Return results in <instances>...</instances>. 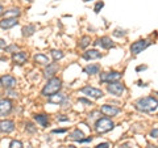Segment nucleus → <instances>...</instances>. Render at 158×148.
Returning <instances> with one entry per match:
<instances>
[{"label": "nucleus", "mask_w": 158, "mask_h": 148, "mask_svg": "<svg viewBox=\"0 0 158 148\" xmlns=\"http://www.w3.org/2000/svg\"><path fill=\"white\" fill-rule=\"evenodd\" d=\"M136 109L142 113H152L158 107V100L154 97H142L135 103Z\"/></svg>", "instance_id": "f257e3e1"}, {"label": "nucleus", "mask_w": 158, "mask_h": 148, "mask_svg": "<svg viewBox=\"0 0 158 148\" xmlns=\"http://www.w3.org/2000/svg\"><path fill=\"white\" fill-rule=\"evenodd\" d=\"M61 88H62L61 79L54 76V77H52V79H49L48 80V83L45 84V87L42 88L41 95L45 96V97H50L53 95H56V93H58L59 91H61Z\"/></svg>", "instance_id": "f03ea898"}, {"label": "nucleus", "mask_w": 158, "mask_h": 148, "mask_svg": "<svg viewBox=\"0 0 158 148\" xmlns=\"http://www.w3.org/2000/svg\"><path fill=\"white\" fill-rule=\"evenodd\" d=\"M113 127H115V123H113V121L108 117L99 118V119L95 122V131L98 134H106V132L111 131Z\"/></svg>", "instance_id": "7ed1b4c3"}, {"label": "nucleus", "mask_w": 158, "mask_h": 148, "mask_svg": "<svg viewBox=\"0 0 158 148\" xmlns=\"http://www.w3.org/2000/svg\"><path fill=\"white\" fill-rule=\"evenodd\" d=\"M107 91H108V93H111L112 96L121 97L123 93L125 92V85L120 81H112V83H108Z\"/></svg>", "instance_id": "20e7f679"}, {"label": "nucleus", "mask_w": 158, "mask_h": 148, "mask_svg": "<svg viewBox=\"0 0 158 148\" xmlns=\"http://www.w3.org/2000/svg\"><path fill=\"white\" fill-rule=\"evenodd\" d=\"M149 45H150V42L148 41V39H138V41L133 42L131 45V53L133 55H138V54L144 51Z\"/></svg>", "instance_id": "39448f33"}, {"label": "nucleus", "mask_w": 158, "mask_h": 148, "mask_svg": "<svg viewBox=\"0 0 158 148\" xmlns=\"http://www.w3.org/2000/svg\"><path fill=\"white\" fill-rule=\"evenodd\" d=\"M121 79V73L117 71H108L100 73V81L102 83H112V81H118Z\"/></svg>", "instance_id": "423d86ee"}, {"label": "nucleus", "mask_w": 158, "mask_h": 148, "mask_svg": "<svg viewBox=\"0 0 158 148\" xmlns=\"http://www.w3.org/2000/svg\"><path fill=\"white\" fill-rule=\"evenodd\" d=\"M81 93H83L85 96L90 97V98H100L103 97V92L100 89H98V88H94V87H83L81 89Z\"/></svg>", "instance_id": "0eeeda50"}, {"label": "nucleus", "mask_w": 158, "mask_h": 148, "mask_svg": "<svg viewBox=\"0 0 158 148\" xmlns=\"http://www.w3.org/2000/svg\"><path fill=\"white\" fill-rule=\"evenodd\" d=\"M12 101L9 98H2L0 100V117H4V115H8L9 113L12 111Z\"/></svg>", "instance_id": "6e6552de"}, {"label": "nucleus", "mask_w": 158, "mask_h": 148, "mask_svg": "<svg viewBox=\"0 0 158 148\" xmlns=\"http://www.w3.org/2000/svg\"><path fill=\"white\" fill-rule=\"evenodd\" d=\"M0 80H2V87H4L6 89H13L17 84V80L11 75H4L0 77Z\"/></svg>", "instance_id": "1a4fd4ad"}, {"label": "nucleus", "mask_w": 158, "mask_h": 148, "mask_svg": "<svg viewBox=\"0 0 158 148\" xmlns=\"http://www.w3.org/2000/svg\"><path fill=\"white\" fill-rule=\"evenodd\" d=\"M12 60H13L15 64L21 66V64H24V63H27V60H28V54L25 51L13 53L12 54Z\"/></svg>", "instance_id": "9d476101"}, {"label": "nucleus", "mask_w": 158, "mask_h": 148, "mask_svg": "<svg viewBox=\"0 0 158 148\" xmlns=\"http://www.w3.org/2000/svg\"><path fill=\"white\" fill-rule=\"evenodd\" d=\"M95 45L96 46H102L103 49H106V50H110V49L115 47V42H113L110 37H102V38L96 39Z\"/></svg>", "instance_id": "9b49d317"}, {"label": "nucleus", "mask_w": 158, "mask_h": 148, "mask_svg": "<svg viewBox=\"0 0 158 148\" xmlns=\"http://www.w3.org/2000/svg\"><path fill=\"white\" fill-rule=\"evenodd\" d=\"M19 24V20L16 17H4L2 21H0V28L7 30V29H11L13 26H16Z\"/></svg>", "instance_id": "f8f14e48"}, {"label": "nucleus", "mask_w": 158, "mask_h": 148, "mask_svg": "<svg viewBox=\"0 0 158 148\" xmlns=\"http://www.w3.org/2000/svg\"><path fill=\"white\" fill-rule=\"evenodd\" d=\"M100 111L104 115H107V117H116L118 113H120V109H118V107L112 106V105H103L100 107Z\"/></svg>", "instance_id": "ddd939ff"}, {"label": "nucleus", "mask_w": 158, "mask_h": 148, "mask_svg": "<svg viewBox=\"0 0 158 148\" xmlns=\"http://www.w3.org/2000/svg\"><path fill=\"white\" fill-rule=\"evenodd\" d=\"M58 64L57 63H49V64L46 66V68L44 70V76H45L46 79H52L56 76V73L58 71Z\"/></svg>", "instance_id": "4468645a"}, {"label": "nucleus", "mask_w": 158, "mask_h": 148, "mask_svg": "<svg viewBox=\"0 0 158 148\" xmlns=\"http://www.w3.org/2000/svg\"><path fill=\"white\" fill-rule=\"evenodd\" d=\"M15 130V122L13 121H9V119H6V121H2L0 122V131L4 132V134H9Z\"/></svg>", "instance_id": "2eb2a0df"}, {"label": "nucleus", "mask_w": 158, "mask_h": 148, "mask_svg": "<svg viewBox=\"0 0 158 148\" xmlns=\"http://www.w3.org/2000/svg\"><path fill=\"white\" fill-rule=\"evenodd\" d=\"M99 58H102V54L98 50H95V49L83 53V59H86V60H94V59H99Z\"/></svg>", "instance_id": "dca6fc26"}, {"label": "nucleus", "mask_w": 158, "mask_h": 148, "mask_svg": "<svg viewBox=\"0 0 158 148\" xmlns=\"http://www.w3.org/2000/svg\"><path fill=\"white\" fill-rule=\"evenodd\" d=\"M34 62L38 63V64H41V66H48L49 63H50V59H49L48 55H45V54H36L34 55Z\"/></svg>", "instance_id": "f3484780"}, {"label": "nucleus", "mask_w": 158, "mask_h": 148, "mask_svg": "<svg viewBox=\"0 0 158 148\" xmlns=\"http://www.w3.org/2000/svg\"><path fill=\"white\" fill-rule=\"evenodd\" d=\"M33 118H34V121L42 127H46L49 125V117L46 114H34Z\"/></svg>", "instance_id": "a211bd4d"}, {"label": "nucleus", "mask_w": 158, "mask_h": 148, "mask_svg": "<svg viewBox=\"0 0 158 148\" xmlns=\"http://www.w3.org/2000/svg\"><path fill=\"white\" fill-rule=\"evenodd\" d=\"M65 100H66L65 95H62V93H59V92L49 97V102H50V103H57V105H61V103Z\"/></svg>", "instance_id": "6ab92c4d"}, {"label": "nucleus", "mask_w": 158, "mask_h": 148, "mask_svg": "<svg viewBox=\"0 0 158 148\" xmlns=\"http://www.w3.org/2000/svg\"><path fill=\"white\" fill-rule=\"evenodd\" d=\"M85 71L87 75H96V73L100 72V66L99 64H88L85 67Z\"/></svg>", "instance_id": "aec40b11"}, {"label": "nucleus", "mask_w": 158, "mask_h": 148, "mask_svg": "<svg viewBox=\"0 0 158 148\" xmlns=\"http://www.w3.org/2000/svg\"><path fill=\"white\" fill-rule=\"evenodd\" d=\"M36 30H37L36 26H34L33 24H29V25H25L23 28V36L24 37H31V36H33Z\"/></svg>", "instance_id": "412c9836"}, {"label": "nucleus", "mask_w": 158, "mask_h": 148, "mask_svg": "<svg viewBox=\"0 0 158 148\" xmlns=\"http://www.w3.org/2000/svg\"><path fill=\"white\" fill-rule=\"evenodd\" d=\"M83 136L85 135H83V132L81 130H74L71 134L69 135V138H70L71 140H77V142H81L83 139Z\"/></svg>", "instance_id": "4be33fe9"}, {"label": "nucleus", "mask_w": 158, "mask_h": 148, "mask_svg": "<svg viewBox=\"0 0 158 148\" xmlns=\"http://www.w3.org/2000/svg\"><path fill=\"white\" fill-rule=\"evenodd\" d=\"M4 14H6V17H16V18H19L20 14H21V11H20L19 8H12V9H9V11L4 12Z\"/></svg>", "instance_id": "5701e85b"}, {"label": "nucleus", "mask_w": 158, "mask_h": 148, "mask_svg": "<svg viewBox=\"0 0 158 148\" xmlns=\"http://www.w3.org/2000/svg\"><path fill=\"white\" fill-rule=\"evenodd\" d=\"M50 55L54 59V62H57V60H59V59L63 58V53L61 50H57V49H53V50L50 51Z\"/></svg>", "instance_id": "b1692460"}, {"label": "nucleus", "mask_w": 158, "mask_h": 148, "mask_svg": "<svg viewBox=\"0 0 158 148\" xmlns=\"http://www.w3.org/2000/svg\"><path fill=\"white\" fill-rule=\"evenodd\" d=\"M90 43H91V38L88 37V36H85V37L81 38V42H79V47H81V49H86L87 46H90Z\"/></svg>", "instance_id": "393cba45"}, {"label": "nucleus", "mask_w": 158, "mask_h": 148, "mask_svg": "<svg viewBox=\"0 0 158 148\" xmlns=\"http://www.w3.org/2000/svg\"><path fill=\"white\" fill-rule=\"evenodd\" d=\"M9 148H24L23 147V143L19 142V140H12L11 144H9Z\"/></svg>", "instance_id": "a878e982"}, {"label": "nucleus", "mask_w": 158, "mask_h": 148, "mask_svg": "<svg viewBox=\"0 0 158 148\" xmlns=\"http://www.w3.org/2000/svg\"><path fill=\"white\" fill-rule=\"evenodd\" d=\"M113 36H115V37H125L127 32L123 30V29H116V30L113 32Z\"/></svg>", "instance_id": "bb28decb"}, {"label": "nucleus", "mask_w": 158, "mask_h": 148, "mask_svg": "<svg viewBox=\"0 0 158 148\" xmlns=\"http://www.w3.org/2000/svg\"><path fill=\"white\" fill-rule=\"evenodd\" d=\"M25 130L29 131V132H36L37 131V129H36V127H33V125H32L31 122H28L27 125H25Z\"/></svg>", "instance_id": "cd10ccee"}, {"label": "nucleus", "mask_w": 158, "mask_h": 148, "mask_svg": "<svg viewBox=\"0 0 158 148\" xmlns=\"http://www.w3.org/2000/svg\"><path fill=\"white\" fill-rule=\"evenodd\" d=\"M103 7H104V3H103V2H99V3H96V6H95V8H94V11H95L96 13H99Z\"/></svg>", "instance_id": "c85d7f7f"}, {"label": "nucleus", "mask_w": 158, "mask_h": 148, "mask_svg": "<svg viewBox=\"0 0 158 148\" xmlns=\"http://www.w3.org/2000/svg\"><path fill=\"white\" fill-rule=\"evenodd\" d=\"M17 49H19L17 45H11V46H7V47H6V51H7V53H12V51L16 53Z\"/></svg>", "instance_id": "c756f323"}, {"label": "nucleus", "mask_w": 158, "mask_h": 148, "mask_svg": "<svg viewBox=\"0 0 158 148\" xmlns=\"http://www.w3.org/2000/svg\"><path fill=\"white\" fill-rule=\"evenodd\" d=\"M78 101L81 102V103H86V105H92V102L90 100H87V98H83V97H81Z\"/></svg>", "instance_id": "7c9ffc66"}, {"label": "nucleus", "mask_w": 158, "mask_h": 148, "mask_svg": "<svg viewBox=\"0 0 158 148\" xmlns=\"http://www.w3.org/2000/svg\"><path fill=\"white\" fill-rule=\"evenodd\" d=\"M63 132H66V129H56L52 131V134H63Z\"/></svg>", "instance_id": "2f4dec72"}, {"label": "nucleus", "mask_w": 158, "mask_h": 148, "mask_svg": "<svg viewBox=\"0 0 158 148\" xmlns=\"http://www.w3.org/2000/svg\"><path fill=\"white\" fill-rule=\"evenodd\" d=\"M95 148H110V143H100Z\"/></svg>", "instance_id": "473e14b6"}, {"label": "nucleus", "mask_w": 158, "mask_h": 148, "mask_svg": "<svg viewBox=\"0 0 158 148\" xmlns=\"http://www.w3.org/2000/svg\"><path fill=\"white\" fill-rule=\"evenodd\" d=\"M150 136L152 138H158V129H154L150 131Z\"/></svg>", "instance_id": "72a5a7b5"}, {"label": "nucleus", "mask_w": 158, "mask_h": 148, "mask_svg": "<svg viewBox=\"0 0 158 148\" xmlns=\"http://www.w3.org/2000/svg\"><path fill=\"white\" fill-rule=\"evenodd\" d=\"M57 119H58L59 122H66V121H69V117H63V115H61V117H57Z\"/></svg>", "instance_id": "f704fd0d"}, {"label": "nucleus", "mask_w": 158, "mask_h": 148, "mask_svg": "<svg viewBox=\"0 0 158 148\" xmlns=\"http://www.w3.org/2000/svg\"><path fill=\"white\" fill-rule=\"evenodd\" d=\"M7 47V42L4 39H0V49H6Z\"/></svg>", "instance_id": "c9c22d12"}, {"label": "nucleus", "mask_w": 158, "mask_h": 148, "mask_svg": "<svg viewBox=\"0 0 158 148\" xmlns=\"http://www.w3.org/2000/svg\"><path fill=\"white\" fill-rule=\"evenodd\" d=\"M8 93H9V97H17V93L16 92H13L12 89H7Z\"/></svg>", "instance_id": "e433bc0d"}, {"label": "nucleus", "mask_w": 158, "mask_h": 148, "mask_svg": "<svg viewBox=\"0 0 158 148\" xmlns=\"http://www.w3.org/2000/svg\"><path fill=\"white\" fill-rule=\"evenodd\" d=\"M96 114H99V111H96V110H95V111H92L91 114H88V118H90V119H92V118H95V117H96Z\"/></svg>", "instance_id": "4c0bfd02"}, {"label": "nucleus", "mask_w": 158, "mask_h": 148, "mask_svg": "<svg viewBox=\"0 0 158 148\" xmlns=\"http://www.w3.org/2000/svg\"><path fill=\"white\" fill-rule=\"evenodd\" d=\"M141 70H146V66H138L136 68V71H141Z\"/></svg>", "instance_id": "58836bf2"}, {"label": "nucleus", "mask_w": 158, "mask_h": 148, "mask_svg": "<svg viewBox=\"0 0 158 148\" xmlns=\"http://www.w3.org/2000/svg\"><path fill=\"white\" fill-rule=\"evenodd\" d=\"M2 14H4V7L0 4V16H2Z\"/></svg>", "instance_id": "ea45409f"}, {"label": "nucleus", "mask_w": 158, "mask_h": 148, "mask_svg": "<svg viewBox=\"0 0 158 148\" xmlns=\"http://www.w3.org/2000/svg\"><path fill=\"white\" fill-rule=\"evenodd\" d=\"M121 148H131V144H123Z\"/></svg>", "instance_id": "a19ab883"}, {"label": "nucleus", "mask_w": 158, "mask_h": 148, "mask_svg": "<svg viewBox=\"0 0 158 148\" xmlns=\"http://www.w3.org/2000/svg\"><path fill=\"white\" fill-rule=\"evenodd\" d=\"M146 148H158V147H157V146H152V144H150V146H148Z\"/></svg>", "instance_id": "79ce46f5"}, {"label": "nucleus", "mask_w": 158, "mask_h": 148, "mask_svg": "<svg viewBox=\"0 0 158 148\" xmlns=\"http://www.w3.org/2000/svg\"><path fill=\"white\" fill-rule=\"evenodd\" d=\"M27 2H29V3H32V2H33V0H27Z\"/></svg>", "instance_id": "37998d69"}, {"label": "nucleus", "mask_w": 158, "mask_h": 148, "mask_svg": "<svg viewBox=\"0 0 158 148\" xmlns=\"http://www.w3.org/2000/svg\"><path fill=\"white\" fill-rule=\"evenodd\" d=\"M69 148H74V146H69Z\"/></svg>", "instance_id": "c03bdc74"}, {"label": "nucleus", "mask_w": 158, "mask_h": 148, "mask_svg": "<svg viewBox=\"0 0 158 148\" xmlns=\"http://www.w3.org/2000/svg\"><path fill=\"white\" fill-rule=\"evenodd\" d=\"M0 85H2V80H0Z\"/></svg>", "instance_id": "a18cd8bd"}, {"label": "nucleus", "mask_w": 158, "mask_h": 148, "mask_svg": "<svg viewBox=\"0 0 158 148\" xmlns=\"http://www.w3.org/2000/svg\"><path fill=\"white\" fill-rule=\"evenodd\" d=\"M85 2H90V0H85Z\"/></svg>", "instance_id": "49530a36"}]
</instances>
